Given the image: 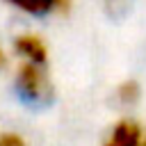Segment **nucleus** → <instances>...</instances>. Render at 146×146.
Segmentation results:
<instances>
[{"instance_id": "1", "label": "nucleus", "mask_w": 146, "mask_h": 146, "mask_svg": "<svg viewBox=\"0 0 146 146\" xmlns=\"http://www.w3.org/2000/svg\"><path fill=\"white\" fill-rule=\"evenodd\" d=\"M14 84H16V94L21 96V100L30 107H46L55 98L52 82H50L48 73L43 71V66H39V64L23 62L16 68Z\"/></svg>"}, {"instance_id": "2", "label": "nucleus", "mask_w": 146, "mask_h": 146, "mask_svg": "<svg viewBox=\"0 0 146 146\" xmlns=\"http://www.w3.org/2000/svg\"><path fill=\"white\" fill-rule=\"evenodd\" d=\"M144 139H146V132L137 121L121 119L112 125L103 146H144Z\"/></svg>"}, {"instance_id": "3", "label": "nucleus", "mask_w": 146, "mask_h": 146, "mask_svg": "<svg viewBox=\"0 0 146 146\" xmlns=\"http://www.w3.org/2000/svg\"><path fill=\"white\" fill-rule=\"evenodd\" d=\"M14 50L23 57V62L43 66L48 62V46L36 34H21L14 39Z\"/></svg>"}, {"instance_id": "4", "label": "nucleus", "mask_w": 146, "mask_h": 146, "mask_svg": "<svg viewBox=\"0 0 146 146\" xmlns=\"http://www.w3.org/2000/svg\"><path fill=\"white\" fill-rule=\"evenodd\" d=\"M11 7L30 14V16H50V14H59L68 9L71 0H5Z\"/></svg>"}, {"instance_id": "5", "label": "nucleus", "mask_w": 146, "mask_h": 146, "mask_svg": "<svg viewBox=\"0 0 146 146\" xmlns=\"http://www.w3.org/2000/svg\"><path fill=\"white\" fill-rule=\"evenodd\" d=\"M137 0H103V7H105V14L112 18V21H121L125 16L132 14Z\"/></svg>"}, {"instance_id": "6", "label": "nucleus", "mask_w": 146, "mask_h": 146, "mask_svg": "<svg viewBox=\"0 0 146 146\" xmlns=\"http://www.w3.org/2000/svg\"><path fill=\"white\" fill-rule=\"evenodd\" d=\"M139 94H141L139 84H137L135 80H128V82L119 84V89H116V100H119L121 105H135V103L139 100Z\"/></svg>"}, {"instance_id": "7", "label": "nucleus", "mask_w": 146, "mask_h": 146, "mask_svg": "<svg viewBox=\"0 0 146 146\" xmlns=\"http://www.w3.org/2000/svg\"><path fill=\"white\" fill-rule=\"evenodd\" d=\"M0 146H27V144H25V139H23L21 135H16V132H5V135H0Z\"/></svg>"}, {"instance_id": "8", "label": "nucleus", "mask_w": 146, "mask_h": 146, "mask_svg": "<svg viewBox=\"0 0 146 146\" xmlns=\"http://www.w3.org/2000/svg\"><path fill=\"white\" fill-rule=\"evenodd\" d=\"M2 64H5V52H2V48H0V68H2Z\"/></svg>"}]
</instances>
